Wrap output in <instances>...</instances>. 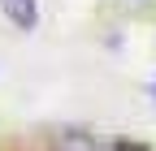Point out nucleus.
<instances>
[{"instance_id":"20e7f679","label":"nucleus","mask_w":156,"mask_h":151,"mask_svg":"<svg viewBox=\"0 0 156 151\" xmlns=\"http://www.w3.org/2000/svg\"><path fill=\"white\" fill-rule=\"evenodd\" d=\"M152 99H156V82H152Z\"/></svg>"},{"instance_id":"f03ea898","label":"nucleus","mask_w":156,"mask_h":151,"mask_svg":"<svg viewBox=\"0 0 156 151\" xmlns=\"http://www.w3.org/2000/svg\"><path fill=\"white\" fill-rule=\"evenodd\" d=\"M52 151H100V147H95V138L87 134V129H61Z\"/></svg>"},{"instance_id":"7ed1b4c3","label":"nucleus","mask_w":156,"mask_h":151,"mask_svg":"<svg viewBox=\"0 0 156 151\" xmlns=\"http://www.w3.org/2000/svg\"><path fill=\"white\" fill-rule=\"evenodd\" d=\"M113 151H147V147H143L139 138H117V143H113Z\"/></svg>"},{"instance_id":"f257e3e1","label":"nucleus","mask_w":156,"mask_h":151,"mask_svg":"<svg viewBox=\"0 0 156 151\" xmlns=\"http://www.w3.org/2000/svg\"><path fill=\"white\" fill-rule=\"evenodd\" d=\"M0 9H5V17L13 26H22V30H35L39 26V5H35V0H0Z\"/></svg>"}]
</instances>
